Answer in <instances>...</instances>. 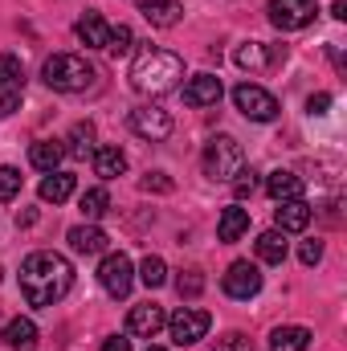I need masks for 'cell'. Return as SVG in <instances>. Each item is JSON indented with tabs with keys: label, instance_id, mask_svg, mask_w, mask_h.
<instances>
[{
	"label": "cell",
	"instance_id": "6da1fadb",
	"mask_svg": "<svg viewBox=\"0 0 347 351\" xmlns=\"http://www.w3.org/2000/svg\"><path fill=\"white\" fill-rule=\"evenodd\" d=\"M74 286V265L53 250H37L21 262V294L29 306H53L70 294Z\"/></svg>",
	"mask_w": 347,
	"mask_h": 351
},
{
	"label": "cell",
	"instance_id": "7a4b0ae2",
	"mask_svg": "<svg viewBox=\"0 0 347 351\" xmlns=\"http://www.w3.org/2000/svg\"><path fill=\"white\" fill-rule=\"evenodd\" d=\"M184 78V58L172 49H143L131 66V86L147 98H160V94H172Z\"/></svg>",
	"mask_w": 347,
	"mask_h": 351
},
{
	"label": "cell",
	"instance_id": "3957f363",
	"mask_svg": "<svg viewBox=\"0 0 347 351\" xmlns=\"http://www.w3.org/2000/svg\"><path fill=\"white\" fill-rule=\"evenodd\" d=\"M41 78H45V86L58 90V94H82V90L94 86L98 74H94V66L82 53H53V58H45Z\"/></svg>",
	"mask_w": 347,
	"mask_h": 351
},
{
	"label": "cell",
	"instance_id": "277c9868",
	"mask_svg": "<svg viewBox=\"0 0 347 351\" xmlns=\"http://www.w3.org/2000/svg\"><path fill=\"white\" fill-rule=\"evenodd\" d=\"M246 168V152L233 135H213L208 147H204V176L208 180H233V176Z\"/></svg>",
	"mask_w": 347,
	"mask_h": 351
},
{
	"label": "cell",
	"instance_id": "5b68a950",
	"mask_svg": "<svg viewBox=\"0 0 347 351\" xmlns=\"http://www.w3.org/2000/svg\"><path fill=\"white\" fill-rule=\"evenodd\" d=\"M270 25L282 29V33H294V29H307L315 16H319V0H270Z\"/></svg>",
	"mask_w": 347,
	"mask_h": 351
},
{
	"label": "cell",
	"instance_id": "8992f818",
	"mask_svg": "<svg viewBox=\"0 0 347 351\" xmlns=\"http://www.w3.org/2000/svg\"><path fill=\"white\" fill-rule=\"evenodd\" d=\"M98 282H102V290L110 298H127L131 286H135V265H131V258L127 254H106L102 265H98Z\"/></svg>",
	"mask_w": 347,
	"mask_h": 351
},
{
	"label": "cell",
	"instance_id": "52a82bcc",
	"mask_svg": "<svg viewBox=\"0 0 347 351\" xmlns=\"http://www.w3.org/2000/svg\"><path fill=\"white\" fill-rule=\"evenodd\" d=\"M233 102H237V110H241L246 119H254V123L278 119V98H274L270 90L254 86V82H241V86L233 90Z\"/></svg>",
	"mask_w": 347,
	"mask_h": 351
},
{
	"label": "cell",
	"instance_id": "ba28073f",
	"mask_svg": "<svg viewBox=\"0 0 347 351\" xmlns=\"http://www.w3.org/2000/svg\"><path fill=\"white\" fill-rule=\"evenodd\" d=\"M208 327H213V319H208V311H200V306H180L172 319H168V331H172V339L180 343V348L204 339Z\"/></svg>",
	"mask_w": 347,
	"mask_h": 351
},
{
	"label": "cell",
	"instance_id": "9c48e42d",
	"mask_svg": "<svg viewBox=\"0 0 347 351\" xmlns=\"http://www.w3.org/2000/svg\"><path fill=\"white\" fill-rule=\"evenodd\" d=\"M131 131H135L139 139L160 143V139L172 135V114H168L164 106H135V110H131Z\"/></svg>",
	"mask_w": 347,
	"mask_h": 351
},
{
	"label": "cell",
	"instance_id": "30bf717a",
	"mask_svg": "<svg viewBox=\"0 0 347 351\" xmlns=\"http://www.w3.org/2000/svg\"><path fill=\"white\" fill-rule=\"evenodd\" d=\"M221 286H225V294L229 298H254L261 290V269L258 265H250V262H233L229 269H225V278H221Z\"/></svg>",
	"mask_w": 347,
	"mask_h": 351
},
{
	"label": "cell",
	"instance_id": "8fae6325",
	"mask_svg": "<svg viewBox=\"0 0 347 351\" xmlns=\"http://www.w3.org/2000/svg\"><path fill=\"white\" fill-rule=\"evenodd\" d=\"M164 323H168V315H164V306H156V302L131 306V315H127V331L139 335V339H156Z\"/></svg>",
	"mask_w": 347,
	"mask_h": 351
},
{
	"label": "cell",
	"instance_id": "7c38bea8",
	"mask_svg": "<svg viewBox=\"0 0 347 351\" xmlns=\"http://www.w3.org/2000/svg\"><path fill=\"white\" fill-rule=\"evenodd\" d=\"M184 102L196 106V110L217 106V102H221V78H217V74H196V78H188V86H184Z\"/></svg>",
	"mask_w": 347,
	"mask_h": 351
},
{
	"label": "cell",
	"instance_id": "4fadbf2b",
	"mask_svg": "<svg viewBox=\"0 0 347 351\" xmlns=\"http://www.w3.org/2000/svg\"><path fill=\"white\" fill-rule=\"evenodd\" d=\"M274 221H278V233H302L311 225V204L298 196V200H278L274 208Z\"/></svg>",
	"mask_w": 347,
	"mask_h": 351
},
{
	"label": "cell",
	"instance_id": "5bb4252c",
	"mask_svg": "<svg viewBox=\"0 0 347 351\" xmlns=\"http://www.w3.org/2000/svg\"><path fill=\"white\" fill-rule=\"evenodd\" d=\"M135 8L156 29H172V25H180V16H184V4L180 0H135Z\"/></svg>",
	"mask_w": 347,
	"mask_h": 351
},
{
	"label": "cell",
	"instance_id": "9a60e30c",
	"mask_svg": "<svg viewBox=\"0 0 347 351\" xmlns=\"http://www.w3.org/2000/svg\"><path fill=\"white\" fill-rule=\"evenodd\" d=\"M246 233H250V208L229 204V208L221 213V221H217V237H221L225 245H233V241H241Z\"/></svg>",
	"mask_w": 347,
	"mask_h": 351
},
{
	"label": "cell",
	"instance_id": "2e32d148",
	"mask_svg": "<svg viewBox=\"0 0 347 351\" xmlns=\"http://www.w3.org/2000/svg\"><path fill=\"white\" fill-rule=\"evenodd\" d=\"M278 58H286V49H265L261 41H246V45H237V53H233V62L241 66V70H250V74H258V70H265L270 62H278Z\"/></svg>",
	"mask_w": 347,
	"mask_h": 351
},
{
	"label": "cell",
	"instance_id": "e0dca14e",
	"mask_svg": "<svg viewBox=\"0 0 347 351\" xmlns=\"http://www.w3.org/2000/svg\"><path fill=\"white\" fill-rule=\"evenodd\" d=\"M106 233L98 229V225H74L70 229V250L74 254H86V258H94V254H106Z\"/></svg>",
	"mask_w": 347,
	"mask_h": 351
},
{
	"label": "cell",
	"instance_id": "ac0fdd59",
	"mask_svg": "<svg viewBox=\"0 0 347 351\" xmlns=\"http://www.w3.org/2000/svg\"><path fill=\"white\" fill-rule=\"evenodd\" d=\"M74 188H78V180L70 172H45V180H41V200L45 204H62V200H70L74 196Z\"/></svg>",
	"mask_w": 347,
	"mask_h": 351
},
{
	"label": "cell",
	"instance_id": "d6986e66",
	"mask_svg": "<svg viewBox=\"0 0 347 351\" xmlns=\"http://www.w3.org/2000/svg\"><path fill=\"white\" fill-rule=\"evenodd\" d=\"M74 33H78V41L86 45V49H106V37H110V25L98 16V12H86L78 25H74Z\"/></svg>",
	"mask_w": 347,
	"mask_h": 351
},
{
	"label": "cell",
	"instance_id": "ffe728a7",
	"mask_svg": "<svg viewBox=\"0 0 347 351\" xmlns=\"http://www.w3.org/2000/svg\"><path fill=\"white\" fill-rule=\"evenodd\" d=\"M62 156H66V147H62L58 139H37V143L29 147V164H33L37 172H58Z\"/></svg>",
	"mask_w": 347,
	"mask_h": 351
},
{
	"label": "cell",
	"instance_id": "44dd1931",
	"mask_svg": "<svg viewBox=\"0 0 347 351\" xmlns=\"http://www.w3.org/2000/svg\"><path fill=\"white\" fill-rule=\"evenodd\" d=\"M265 192H270L274 200H298V196H302V180L294 172H286V168H278V172L265 176Z\"/></svg>",
	"mask_w": 347,
	"mask_h": 351
},
{
	"label": "cell",
	"instance_id": "7402d4cb",
	"mask_svg": "<svg viewBox=\"0 0 347 351\" xmlns=\"http://www.w3.org/2000/svg\"><path fill=\"white\" fill-rule=\"evenodd\" d=\"M311 331L307 327H274L270 331V351H307Z\"/></svg>",
	"mask_w": 347,
	"mask_h": 351
},
{
	"label": "cell",
	"instance_id": "603a6c76",
	"mask_svg": "<svg viewBox=\"0 0 347 351\" xmlns=\"http://www.w3.org/2000/svg\"><path fill=\"white\" fill-rule=\"evenodd\" d=\"M127 172V156L119 152V147H94V176H102V180H115V176Z\"/></svg>",
	"mask_w": 347,
	"mask_h": 351
},
{
	"label": "cell",
	"instance_id": "cb8c5ba5",
	"mask_svg": "<svg viewBox=\"0 0 347 351\" xmlns=\"http://www.w3.org/2000/svg\"><path fill=\"white\" fill-rule=\"evenodd\" d=\"M0 90L4 94H25V66L16 53H0Z\"/></svg>",
	"mask_w": 347,
	"mask_h": 351
},
{
	"label": "cell",
	"instance_id": "d4e9b609",
	"mask_svg": "<svg viewBox=\"0 0 347 351\" xmlns=\"http://www.w3.org/2000/svg\"><path fill=\"white\" fill-rule=\"evenodd\" d=\"M4 343L16 351H29L37 343V323L33 319H12V323H4Z\"/></svg>",
	"mask_w": 347,
	"mask_h": 351
},
{
	"label": "cell",
	"instance_id": "484cf974",
	"mask_svg": "<svg viewBox=\"0 0 347 351\" xmlns=\"http://www.w3.org/2000/svg\"><path fill=\"white\" fill-rule=\"evenodd\" d=\"M258 258L265 265H282L286 262V233H278V229L261 233L258 237Z\"/></svg>",
	"mask_w": 347,
	"mask_h": 351
},
{
	"label": "cell",
	"instance_id": "4316f807",
	"mask_svg": "<svg viewBox=\"0 0 347 351\" xmlns=\"http://www.w3.org/2000/svg\"><path fill=\"white\" fill-rule=\"evenodd\" d=\"M66 152L78 156V160L94 156V123H74V127H70V147H66Z\"/></svg>",
	"mask_w": 347,
	"mask_h": 351
},
{
	"label": "cell",
	"instance_id": "83f0119b",
	"mask_svg": "<svg viewBox=\"0 0 347 351\" xmlns=\"http://www.w3.org/2000/svg\"><path fill=\"white\" fill-rule=\"evenodd\" d=\"M78 208H82V217H86V221L106 217V208H110V196H106V188H86V192H82V200H78Z\"/></svg>",
	"mask_w": 347,
	"mask_h": 351
},
{
	"label": "cell",
	"instance_id": "f1b7e54d",
	"mask_svg": "<svg viewBox=\"0 0 347 351\" xmlns=\"http://www.w3.org/2000/svg\"><path fill=\"white\" fill-rule=\"evenodd\" d=\"M139 282L147 286V290H160L164 282H168V265H164V258H143V265H139Z\"/></svg>",
	"mask_w": 347,
	"mask_h": 351
},
{
	"label": "cell",
	"instance_id": "f546056e",
	"mask_svg": "<svg viewBox=\"0 0 347 351\" xmlns=\"http://www.w3.org/2000/svg\"><path fill=\"white\" fill-rule=\"evenodd\" d=\"M131 45H135V33H131L127 25L110 29V37H106V53H110V58H127V53H131Z\"/></svg>",
	"mask_w": 347,
	"mask_h": 351
},
{
	"label": "cell",
	"instance_id": "4dcf8cb0",
	"mask_svg": "<svg viewBox=\"0 0 347 351\" xmlns=\"http://www.w3.org/2000/svg\"><path fill=\"white\" fill-rule=\"evenodd\" d=\"M176 290H180L184 298H196V294L204 290V278H200V269H184V274L176 278Z\"/></svg>",
	"mask_w": 347,
	"mask_h": 351
},
{
	"label": "cell",
	"instance_id": "1f68e13d",
	"mask_svg": "<svg viewBox=\"0 0 347 351\" xmlns=\"http://www.w3.org/2000/svg\"><path fill=\"white\" fill-rule=\"evenodd\" d=\"M229 184H233L237 200H246V196H254V188H258V172H254V168H241V172L233 176Z\"/></svg>",
	"mask_w": 347,
	"mask_h": 351
},
{
	"label": "cell",
	"instance_id": "d6a6232c",
	"mask_svg": "<svg viewBox=\"0 0 347 351\" xmlns=\"http://www.w3.org/2000/svg\"><path fill=\"white\" fill-rule=\"evenodd\" d=\"M21 192V172L16 168H0V204H8Z\"/></svg>",
	"mask_w": 347,
	"mask_h": 351
},
{
	"label": "cell",
	"instance_id": "836d02e7",
	"mask_svg": "<svg viewBox=\"0 0 347 351\" xmlns=\"http://www.w3.org/2000/svg\"><path fill=\"white\" fill-rule=\"evenodd\" d=\"M213 351H254V343H250V335L229 331V335H221V339L213 343Z\"/></svg>",
	"mask_w": 347,
	"mask_h": 351
},
{
	"label": "cell",
	"instance_id": "e575fe53",
	"mask_svg": "<svg viewBox=\"0 0 347 351\" xmlns=\"http://www.w3.org/2000/svg\"><path fill=\"white\" fill-rule=\"evenodd\" d=\"M139 188H143V192H172L176 184L164 172H147L143 180H139Z\"/></svg>",
	"mask_w": 347,
	"mask_h": 351
},
{
	"label": "cell",
	"instance_id": "d590c367",
	"mask_svg": "<svg viewBox=\"0 0 347 351\" xmlns=\"http://www.w3.org/2000/svg\"><path fill=\"white\" fill-rule=\"evenodd\" d=\"M298 262H302V265H319V262H323V241H302Z\"/></svg>",
	"mask_w": 347,
	"mask_h": 351
},
{
	"label": "cell",
	"instance_id": "8d00e7d4",
	"mask_svg": "<svg viewBox=\"0 0 347 351\" xmlns=\"http://www.w3.org/2000/svg\"><path fill=\"white\" fill-rule=\"evenodd\" d=\"M327 106H331V94H311L307 98V110L311 114H327Z\"/></svg>",
	"mask_w": 347,
	"mask_h": 351
},
{
	"label": "cell",
	"instance_id": "74e56055",
	"mask_svg": "<svg viewBox=\"0 0 347 351\" xmlns=\"http://www.w3.org/2000/svg\"><path fill=\"white\" fill-rule=\"evenodd\" d=\"M102 351H131V339L127 335H106L102 339Z\"/></svg>",
	"mask_w": 347,
	"mask_h": 351
},
{
	"label": "cell",
	"instance_id": "f35d334b",
	"mask_svg": "<svg viewBox=\"0 0 347 351\" xmlns=\"http://www.w3.org/2000/svg\"><path fill=\"white\" fill-rule=\"evenodd\" d=\"M21 106V94H0V114H12Z\"/></svg>",
	"mask_w": 347,
	"mask_h": 351
},
{
	"label": "cell",
	"instance_id": "ab89813d",
	"mask_svg": "<svg viewBox=\"0 0 347 351\" xmlns=\"http://www.w3.org/2000/svg\"><path fill=\"white\" fill-rule=\"evenodd\" d=\"M331 12H335L339 21H347V0H335V4H331Z\"/></svg>",
	"mask_w": 347,
	"mask_h": 351
},
{
	"label": "cell",
	"instance_id": "60d3db41",
	"mask_svg": "<svg viewBox=\"0 0 347 351\" xmlns=\"http://www.w3.org/2000/svg\"><path fill=\"white\" fill-rule=\"evenodd\" d=\"M147 351H164V348H147Z\"/></svg>",
	"mask_w": 347,
	"mask_h": 351
}]
</instances>
